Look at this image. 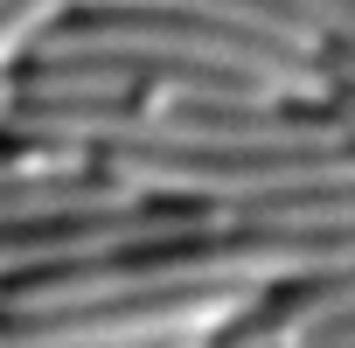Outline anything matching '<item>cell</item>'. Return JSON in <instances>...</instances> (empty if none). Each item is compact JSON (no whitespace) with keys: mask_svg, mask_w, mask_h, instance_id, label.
<instances>
[{"mask_svg":"<svg viewBox=\"0 0 355 348\" xmlns=\"http://www.w3.org/2000/svg\"><path fill=\"white\" fill-rule=\"evenodd\" d=\"M28 63H139V70H216V77H244L265 84L286 105H334V70L327 56H293L272 49L258 35L216 28V21H189V15H91L70 8L35 49Z\"/></svg>","mask_w":355,"mask_h":348,"instance_id":"6da1fadb","label":"cell"},{"mask_svg":"<svg viewBox=\"0 0 355 348\" xmlns=\"http://www.w3.org/2000/svg\"><path fill=\"white\" fill-rule=\"evenodd\" d=\"M265 293L216 286V293H139V299H91L56 313H8L0 348H105V341H216L230 334Z\"/></svg>","mask_w":355,"mask_h":348,"instance_id":"7a4b0ae2","label":"cell"},{"mask_svg":"<svg viewBox=\"0 0 355 348\" xmlns=\"http://www.w3.org/2000/svg\"><path fill=\"white\" fill-rule=\"evenodd\" d=\"M77 8H91V15H189V21H216V28L258 35L293 56H327V42L279 0H77Z\"/></svg>","mask_w":355,"mask_h":348,"instance_id":"3957f363","label":"cell"},{"mask_svg":"<svg viewBox=\"0 0 355 348\" xmlns=\"http://www.w3.org/2000/svg\"><path fill=\"white\" fill-rule=\"evenodd\" d=\"M279 8H293L327 49H348L355 56V0H279Z\"/></svg>","mask_w":355,"mask_h":348,"instance_id":"277c9868","label":"cell"},{"mask_svg":"<svg viewBox=\"0 0 355 348\" xmlns=\"http://www.w3.org/2000/svg\"><path fill=\"white\" fill-rule=\"evenodd\" d=\"M327 112H334V119H341V139H348V146H355V98H348V91H334V105H327Z\"/></svg>","mask_w":355,"mask_h":348,"instance_id":"5b68a950","label":"cell"},{"mask_svg":"<svg viewBox=\"0 0 355 348\" xmlns=\"http://www.w3.org/2000/svg\"><path fill=\"white\" fill-rule=\"evenodd\" d=\"M15 112V77H0V119Z\"/></svg>","mask_w":355,"mask_h":348,"instance_id":"8992f818","label":"cell"}]
</instances>
